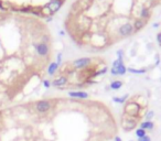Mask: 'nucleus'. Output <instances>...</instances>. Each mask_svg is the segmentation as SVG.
I'll list each match as a JSON object with an SVG mask.
<instances>
[{"mask_svg":"<svg viewBox=\"0 0 161 141\" xmlns=\"http://www.w3.org/2000/svg\"><path fill=\"white\" fill-rule=\"evenodd\" d=\"M139 110H140V107H139V105L136 104V103H130V104L126 105V107H125L126 114L129 117H131V118H135L136 115H138Z\"/></svg>","mask_w":161,"mask_h":141,"instance_id":"f257e3e1","label":"nucleus"},{"mask_svg":"<svg viewBox=\"0 0 161 141\" xmlns=\"http://www.w3.org/2000/svg\"><path fill=\"white\" fill-rule=\"evenodd\" d=\"M121 126H123V128H124L126 131H129L131 129L136 128L137 121L135 118H131V117L127 118V119H125L124 118L123 121H121Z\"/></svg>","mask_w":161,"mask_h":141,"instance_id":"f03ea898","label":"nucleus"},{"mask_svg":"<svg viewBox=\"0 0 161 141\" xmlns=\"http://www.w3.org/2000/svg\"><path fill=\"white\" fill-rule=\"evenodd\" d=\"M62 3H63V0H52V1H50L49 3L46 5V9L51 13L56 12L62 7Z\"/></svg>","mask_w":161,"mask_h":141,"instance_id":"7ed1b4c3","label":"nucleus"},{"mask_svg":"<svg viewBox=\"0 0 161 141\" xmlns=\"http://www.w3.org/2000/svg\"><path fill=\"white\" fill-rule=\"evenodd\" d=\"M132 31H134V27L130 25V23H125L121 27H119V35H121V37H128L130 35L131 33H132Z\"/></svg>","mask_w":161,"mask_h":141,"instance_id":"20e7f679","label":"nucleus"},{"mask_svg":"<svg viewBox=\"0 0 161 141\" xmlns=\"http://www.w3.org/2000/svg\"><path fill=\"white\" fill-rule=\"evenodd\" d=\"M34 48H35L37 53L40 56H46L48 53H49V46H48L46 43L42 42V43H39V44H35Z\"/></svg>","mask_w":161,"mask_h":141,"instance_id":"39448f33","label":"nucleus"},{"mask_svg":"<svg viewBox=\"0 0 161 141\" xmlns=\"http://www.w3.org/2000/svg\"><path fill=\"white\" fill-rule=\"evenodd\" d=\"M50 108H51V104L48 100H40L35 104V109L39 112H46L50 110Z\"/></svg>","mask_w":161,"mask_h":141,"instance_id":"423d86ee","label":"nucleus"},{"mask_svg":"<svg viewBox=\"0 0 161 141\" xmlns=\"http://www.w3.org/2000/svg\"><path fill=\"white\" fill-rule=\"evenodd\" d=\"M91 62H92V60L88 59V57L80 59V60H76L75 62H73V66H74L75 68H83V67H85V66H87V65H89Z\"/></svg>","mask_w":161,"mask_h":141,"instance_id":"0eeeda50","label":"nucleus"},{"mask_svg":"<svg viewBox=\"0 0 161 141\" xmlns=\"http://www.w3.org/2000/svg\"><path fill=\"white\" fill-rule=\"evenodd\" d=\"M68 95L71 97H74V98H87L88 97V94L85 92H71L68 93Z\"/></svg>","mask_w":161,"mask_h":141,"instance_id":"6e6552de","label":"nucleus"},{"mask_svg":"<svg viewBox=\"0 0 161 141\" xmlns=\"http://www.w3.org/2000/svg\"><path fill=\"white\" fill-rule=\"evenodd\" d=\"M66 82H68V78L66 77H60V78H57V80H53V86H55V87H60V86H63L66 84Z\"/></svg>","mask_w":161,"mask_h":141,"instance_id":"1a4fd4ad","label":"nucleus"},{"mask_svg":"<svg viewBox=\"0 0 161 141\" xmlns=\"http://www.w3.org/2000/svg\"><path fill=\"white\" fill-rule=\"evenodd\" d=\"M145 23H146L145 20H143V19H137L136 21L134 22V29L135 30H140L143 25H145Z\"/></svg>","mask_w":161,"mask_h":141,"instance_id":"9d476101","label":"nucleus"},{"mask_svg":"<svg viewBox=\"0 0 161 141\" xmlns=\"http://www.w3.org/2000/svg\"><path fill=\"white\" fill-rule=\"evenodd\" d=\"M140 128L143 129V130H151V129H153V123H151V121H145V123H141L140 125Z\"/></svg>","mask_w":161,"mask_h":141,"instance_id":"9b49d317","label":"nucleus"},{"mask_svg":"<svg viewBox=\"0 0 161 141\" xmlns=\"http://www.w3.org/2000/svg\"><path fill=\"white\" fill-rule=\"evenodd\" d=\"M57 67H59V63H51L49 68H48V73H49L50 75H53V74L56 72Z\"/></svg>","mask_w":161,"mask_h":141,"instance_id":"f8f14e48","label":"nucleus"},{"mask_svg":"<svg viewBox=\"0 0 161 141\" xmlns=\"http://www.w3.org/2000/svg\"><path fill=\"white\" fill-rule=\"evenodd\" d=\"M121 85H123V83L120 80H115V82H113L112 84H111V88L112 89H119L121 87Z\"/></svg>","mask_w":161,"mask_h":141,"instance_id":"ddd939ff","label":"nucleus"},{"mask_svg":"<svg viewBox=\"0 0 161 141\" xmlns=\"http://www.w3.org/2000/svg\"><path fill=\"white\" fill-rule=\"evenodd\" d=\"M136 136L138 137V138H143L145 136H147L146 135V130H143V129H141V128L137 129L136 130Z\"/></svg>","mask_w":161,"mask_h":141,"instance_id":"4468645a","label":"nucleus"},{"mask_svg":"<svg viewBox=\"0 0 161 141\" xmlns=\"http://www.w3.org/2000/svg\"><path fill=\"white\" fill-rule=\"evenodd\" d=\"M126 98H127V96H124L123 98H117V97H115V98H114V101H117V103H125Z\"/></svg>","mask_w":161,"mask_h":141,"instance_id":"2eb2a0df","label":"nucleus"},{"mask_svg":"<svg viewBox=\"0 0 161 141\" xmlns=\"http://www.w3.org/2000/svg\"><path fill=\"white\" fill-rule=\"evenodd\" d=\"M138 141H151V139H150V137H148V136H145L143 138H139Z\"/></svg>","mask_w":161,"mask_h":141,"instance_id":"dca6fc26","label":"nucleus"},{"mask_svg":"<svg viewBox=\"0 0 161 141\" xmlns=\"http://www.w3.org/2000/svg\"><path fill=\"white\" fill-rule=\"evenodd\" d=\"M153 116H155V112H153V111H149V114L147 115V119L149 120V119H151Z\"/></svg>","mask_w":161,"mask_h":141,"instance_id":"f3484780","label":"nucleus"},{"mask_svg":"<svg viewBox=\"0 0 161 141\" xmlns=\"http://www.w3.org/2000/svg\"><path fill=\"white\" fill-rule=\"evenodd\" d=\"M157 40H158L159 44L161 45V33H159V34H158V37H157Z\"/></svg>","mask_w":161,"mask_h":141,"instance_id":"a211bd4d","label":"nucleus"},{"mask_svg":"<svg viewBox=\"0 0 161 141\" xmlns=\"http://www.w3.org/2000/svg\"><path fill=\"white\" fill-rule=\"evenodd\" d=\"M44 86H45V87H50V83L49 82H48V80H44Z\"/></svg>","mask_w":161,"mask_h":141,"instance_id":"6ab92c4d","label":"nucleus"},{"mask_svg":"<svg viewBox=\"0 0 161 141\" xmlns=\"http://www.w3.org/2000/svg\"><path fill=\"white\" fill-rule=\"evenodd\" d=\"M115 141H121V139H120L119 137H116V138H115Z\"/></svg>","mask_w":161,"mask_h":141,"instance_id":"aec40b11","label":"nucleus"},{"mask_svg":"<svg viewBox=\"0 0 161 141\" xmlns=\"http://www.w3.org/2000/svg\"><path fill=\"white\" fill-rule=\"evenodd\" d=\"M0 120H1V114H0Z\"/></svg>","mask_w":161,"mask_h":141,"instance_id":"412c9836","label":"nucleus"}]
</instances>
